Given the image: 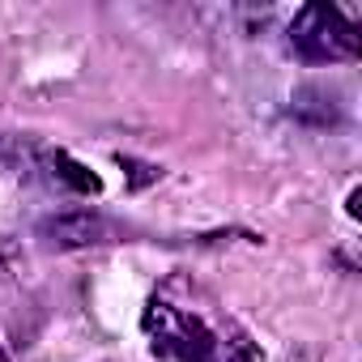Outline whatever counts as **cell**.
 <instances>
[{
	"instance_id": "cell-6",
	"label": "cell",
	"mask_w": 362,
	"mask_h": 362,
	"mask_svg": "<svg viewBox=\"0 0 362 362\" xmlns=\"http://www.w3.org/2000/svg\"><path fill=\"white\" fill-rule=\"evenodd\" d=\"M0 362H9V354H5V345H0Z\"/></svg>"
},
{
	"instance_id": "cell-5",
	"label": "cell",
	"mask_w": 362,
	"mask_h": 362,
	"mask_svg": "<svg viewBox=\"0 0 362 362\" xmlns=\"http://www.w3.org/2000/svg\"><path fill=\"white\" fill-rule=\"evenodd\" d=\"M22 269H26V256L18 252V243L13 239H0V277H13Z\"/></svg>"
},
{
	"instance_id": "cell-2",
	"label": "cell",
	"mask_w": 362,
	"mask_h": 362,
	"mask_svg": "<svg viewBox=\"0 0 362 362\" xmlns=\"http://www.w3.org/2000/svg\"><path fill=\"white\" fill-rule=\"evenodd\" d=\"M290 47L303 56V60H315V64H332V60H358L362 52V35L358 26L332 9V5H307L294 13L290 22Z\"/></svg>"
},
{
	"instance_id": "cell-1",
	"label": "cell",
	"mask_w": 362,
	"mask_h": 362,
	"mask_svg": "<svg viewBox=\"0 0 362 362\" xmlns=\"http://www.w3.org/2000/svg\"><path fill=\"white\" fill-rule=\"evenodd\" d=\"M145 337L153 341V349L179 358V362H260V354L252 349L247 337H226L218 324H209L197 311H184L166 298H149L145 315H141Z\"/></svg>"
},
{
	"instance_id": "cell-4",
	"label": "cell",
	"mask_w": 362,
	"mask_h": 362,
	"mask_svg": "<svg viewBox=\"0 0 362 362\" xmlns=\"http://www.w3.org/2000/svg\"><path fill=\"white\" fill-rule=\"evenodd\" d=\"M47 162H52L56 179H64V184H69V188H77V192H98V188H103V179H98L90 166H81L77 158H69L64 149H56Z\"/></svg>"
},
{
	"instance_id": "cell-3",
	"label": "cell",
	"mask_w": 362,
	"mask_h": 362,
	"mask_svg": "<svg viewBox=\"0 0 362 362\" xmlns=\"http://www.w3.org/2000/svg\"><path fill=\"white\" fill-rule=\"evenodd\" d=\"M39 239L47 247H60V252H81V247H103L115 239V226L94 214V209H69V214H56V218H43L39 222Z\"/></svg>"
}]
</instances>
